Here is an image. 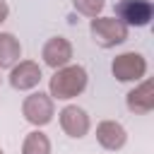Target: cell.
Returning a JSON list of instances; mask_svg holds the SVG:
<instances>
[{
	"instance_id": "1",
	"label": "cell",
	"mask_w": 154,
	"mask_h": 154,
	"mask_svg": "<svg viewBox=\"0 0 154 154\" xmlns=\"http://www.w3.org/2000/svg\"><path fill=\"white\" fill-rule=\"evenodd\" d=\"M87 82H89V75L82 65H65L60 70L53 72L51 82H48V96L51 99H58V101H70L75 96H79L84 89H87Z\"/></svg>"
},
{
	"instance_id": "2",
	"label": "cell",
	"mask_w": 154,
	"mask_h": 154,
	"mask_svg": "<svg viewBox=\"0 0 154 154\" xmlns=\"http://www.w3.org/2000/svg\"><path fill=\"white\" fill-rule=\"evenodd\" d=\"M89 31L99 48H116L123 41H128V26L116 17H94Z\"/></svg>"
},
{
	"instance_id": "3",
	"label": "cell",
	"mask_w": 154,
	"mask_h": 154,
	"mask_svg": "<svg viewBox=\"0 0 154 154\" xmlns=\"http://www.w3.org/2000/svg\"><path fill=\"white\" fill-rule=\"evenodd\" d=\"M111 72L118 82H140L147 75V58L142 53H135V51L120 53L113 58Z\"/></svg>"
},
{
	"instance_id": "4",
	"label": "cell",
	"mask_w": 154,
	"mask_h": 154,
	"mask_svg": "<svg viewBox=\"0 0 154 154\" xmlns=\"http://www.w3.org/2000/svg\"><path fill=\"white\" fill-rule=\"evenodd\" d=\"M22 116L26 123L36 125V128H43L53 120L55 116V106H53V99L43 91H34L29 94L24 101H22Z\"/></svg>"
},
{
	"instance_id": "5",
	"label": "cell",
	"mask_w": 154,
	"mask_h": 154,
	"mask_svg": "<svg viewBox=\"0 0 154 154\" xmlns=\"http://www.w3.org/2000/svg\"><path fill=\"white\" fill-rule=\"evenodd\" d=\"M113 17L118 22H123L128 29L130 26H147L154 17V5H152V0H118Z\"/></svg>"
},
{
	"instance_id": "6",
	"label": "cell",
	"mask_w": 154,
	"mask_h": 154,
	"mask_svg": "<svg viewBox=\"0 0 154 154\" xmlns=\"http://www.w3.org/2000/svg\"><path fill=\"white\" fill-rule=\"evenodd\" d=\"M41 58H43V63H46L48 67L60 70V67L70 65V60H72V43H70L65 36H53V38H48V41L43 43Z\"/></svg>"
},
{
	"instance_id": "7",
	"label": "cell",
	"mask_w": 154,
	"mask_h": 154,
	"mask_svg": "<svg viewBox=\"0 0 154 154\" xmlns=\"http://www.w3.org/2000/svg\"><path fill=\"white\" fill-rule=\"evenodd\" d=\"M41 67H38V63H34V60H19L17 65H12V70H10V84H12V89H17V91H29V89H34V87H38V82H41Z\"/></svg>"
},
{
	"instance_id": "8",
	"label": "cell",
	"mask_w": 154,
	"mask_h": 154,
	"mask_svg": "<svg viewBox=\"0 0 154 154\" xmlns=\"http://www.w3.org/2000/svg\"><path fill=\"white\" fill-rule=\"evenodd\" d=\"M58 116H60V128H63L65 135L79 140V137H84L89 132L91 120H89V116H87L84 108H79V106H65Z\"/></svg>"
},
{
	"instance_id": "9",
	"label": "cell",
	"mask_w": 154,
	"mask_h": 154,
	"mask_svg": "<svg viewBox=\"0 0 154 154\" xmlns=\"http://www.w3.org/2000/svg\"><path fill=\"white\" fill-rule=\"evenodd\" d=\"M96 142L108 152H118V149L125 147L128 132L118 120H101L96 125Z\"/></svg>"
},
{
	"instance_id": "10",
	"label": "cell",
	"mask_w": 154,
	"mask_h": 154,
	"mask_svg": "<svg viewBox=\"0 0 154 154\" xmlns=\"http://www.w3.org/2000/svg\"><path fill=\"white\" fill-rule=\"evenodd\" d=\"M125 103H128V111H132V113H140V116L152 113V108H154V87H152V82L142 79L132 91H128Z\"/></svg>"
},
{
	"instance_id": "11",
	"label": "cell",
	"mask_w": 154,
	"mask_h": 154,
	"mask_svg": "<svg viewBox=\"0 0 154 154\" xmlns=\"http://www.w3.org/2000/svg\"><path fill=\"white\" fill-rule=\"evenodd\" d=\"M22 58V43L14 34L0 31V67H12Z\"/></svg>"
},
{
	"instance_id": "12",
	"label": "cell",
	"mask_w": 154,
	"mask_h": 154,
	"mask_svg": "<svg viewBox=\"0 0 154 154\" xmlns=\"http://www.w3.org/2000/svg\"><path fill=\"white\" fill-rule=\"evenodd\" d=\"M22 154H51V140L41 130H31L22 142Z\"/></svg>"
},
{
	"instance_id": "13",
	"label": "cell",
	"mask_w": 154,
	"mask_h": 154,
	"mask_svg": "<svg viewBox=\"0 0 154 154\" xmlns=\"http://www.w3.org/2000/svg\"><path fill=\"white\" fill-rule=\"evenodd\" d=\"M103 0H72V7L79 12V14H84V17H89V19H94V17H101V12H103Z\"/></svg>"
},
{
	"instance_id": "14",
	"label": "cell",
	"mask_w": 154,
	"mask_h": 154,
	"mask_svg": "<svg viewBox=\"0 0 154 154\" xmlns=\"http://www.w3.org/2000/svg\"><path fill=\"white\" fill-rule=\"evenodd\" d=\"M7 14H10V7H7V2H5V0H0V24L7 19Z\"/></svg>"
},
{
	"instance_id": "15",
	"label": "cell",
	"mask_w": 154,
	"mask_h": 154,
	"mask_svg": "<svg viewBox=\"0 0 154 154\" xmlns=\"http://www.w3.org/2000/svg\"><path fill=\"white\" fill-rule=\"evenodd\" d=\"M0 154H5V152H2V149H0Z\"/></svg>"
},
{
	"instance_id": "16",
	"label": "cell",
	"mask_w": 154,
	"mask_h": 154,
	"mask_svg": "<svg viewBox=\"0 0 154 154\" xmlns=\"http://www.w3.org/2000/svg\"><path fill=\"white\" fill-rule=\"evenodd\" d=\"M0 79H2V77H0Z\"/></svg>"
}]
</instances>
